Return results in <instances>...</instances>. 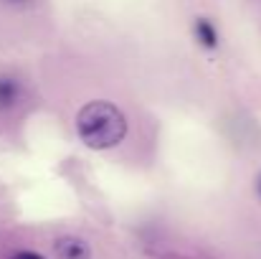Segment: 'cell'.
<instances>
[{
	"label": "cell",
	"mask_w": 261,
	"mask_h": 259,
	"mask_svg": "<svg viewBox=\"0 0 261 259\" xmlns=\"http://www.w3.org/2000/svg\"><path fill=\"white\" fill-rule=\"evenodd\" d=\"M74 130H76V137L89 150L107 153L124 143V137L129 132V120L122 112V107H117L114 102L91 99L76 112Z\"/></svg>",
	"instance_id": "cell-1"
},
{
	"label": "cell",
	"mask_w": 261,
	"mask_h": 259,
	"mask_svg": "<svg viewBox=\"0 0 261 259\" xmlns=\"http://www.w3.org/2000/svg\"><path fill=\"white\" fill-rule=\"evenodd\" d=\"M190 38L198 49H203L208 54H216L223 46V31L216 23V18H211V15H195L190 20Z\"/></svg>",
	"instance_id": "cell-2"
},
{
	"label": "cell",
	"mask_w": 261,
	"mask_h": 259,
	"mask_svg": "<svg viewBox=\"0 0 261 259\" xmlns=\"http://www.w3.org/2000/svg\"><path fill=\"white\" fill-rule=\"evenodd\" d=\"M28 102V84L18 74H0V114H13Z\"/></svg>",
	"instance_id": "cell-3"
},
{
	"label": "cell",
	"mask_w": 261,
	"mask_h": 259,
	"mask_svg": "<svg viewBox=\"0 0 261 259\" xmlns=\"http://www.w3.org/2000/svg\"><path fill=\"white\" fill-rule=\"evenodd\" d=\"M54 254H56V259H91V247L84 237L61 234L54 242Z\"/></svg>",
	"instance_id": "cell-4"
},
{
	"label": "cell",
	"mask_w": 261,
	"mask_h": 259,
	"mask_svg": "<svg viewBox=\"0 0 261 259\" xmlns=\"http://www.w3.org/2000/svg\"><path fill=\"white\" fill-rule=\"evenodd\" d=\"M10 259H46V257L38 254V252H33V249H20V252H15Z\"/></svg>",
	"instance_id": "cell-5"
},
{
	"label": "cell",
	"mask_w": 261,
	"mask_h": 259,
	"mask_svg": "<svg viewBox=\"0 0 261 259\" xmlns=\"http://www.w3.org/2000/svg\"><path fill=\"white\" fill-rule=\"evenodd\" d=\"M3 5H8V8H31L36 0H0Z\"/></svg>",
	"instance_id": "cell-6"
},
{
	"label": "cell",
	"mask_w": 261,
	"mask_h": 259,
	"mask_svg": "<svg viewBox=\"0 0 261 259\" xmlns=\"http://www.w3.org/2000/svg\"><path fill=\"white\" fill-rule=\"evenodd\" d=\"M254 188H256V196L261 198V171H259V175H256V183H254Z\"/></svg>",
	"instance_id": "cell-7"
}]
</instances>
